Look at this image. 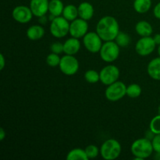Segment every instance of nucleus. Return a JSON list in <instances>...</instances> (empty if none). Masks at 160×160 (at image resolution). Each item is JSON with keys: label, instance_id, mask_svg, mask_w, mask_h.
<instances>
[{"label": "nucleus", "instance_id": "obj_31", "mask_svg": "<svg viewBox=\"0 0 160 160\" xmlns=\"http://www.w3.org/2000/svg\"><path fill=\"white\" fill-rule=\"evenodd\" d=\"M153 14H154V17H156V18L160 20V2H158L157 4L156 5V6L154 7V9H153Z\"/></svg>", "mask_w": 160, "mask_h": 160}, {"label": "nucleus", "instance_id": "obj_29", "mask_svg": "<svg viewBox=\"0 0 160 160\" xmlns=\"http://www.w3.org/2000/svg\"><path fill=\"white\" fill-rule=\"evenodd\" d=\"M50 50L52 52L56 53V54H61L63 52V44L61 42H53L50 45Z\"/></svg>", "mask_w": 160, "mask_h": 160}, {"label": "nucleus", "instance_id": "obj_12", "mask_svg": "<svg viewBox=\"0 0 160 160\" xmlns=\"http://www.w3.org/2000/svg\"><path fill=\"white\" fill-rule=\"evenodd\" d=\"M32 11L31 8L26 6H17L12 12V17L15 21L20 23H29L33 17Z\"/></svg>", "mask_w": 160, "mask_h": 160}, {"label": "nucleus", "instance_id": "obj_36", "mask_svg": "<svg viewBox=\"0 0 160 160\" xmlns=\"http://www.w3.org/2000/svg\"><path fill=\"white\" fill-rule=\"evenodd\" d=\"M6 135V132H5L4 129H3L2 128H0V141H3V139L5 138Z\"/></svg>", "mask_w": 160, "mask_h": 160}, {"label": "nucleus", "instance_id": "obj_2", "mask_svg": "<svg viewBox=\"0 0 160 160\" xmlns=\"http://www.w3.org/2000/svg\"><path fill=\"white\" fill-rule=\"evenodd\" d=\"M131 151L135 159L142 160L150 157L154 152L152 141L146 138L134 141L131 147Z\"/></svg>", "mask_w": 160, "mask_h": 160}, {"label": "nucleus", "instance_id": "obj_28", "mask_svg": "<svg viewBox=\"0 0 160 160\" xmlns=\"http://www.w3.org/2000/svg\"><path fill=\"white\" fill-rule=\"evenodd\" d=\"M149 128L156 134H160V115L158 114L157 116L152 119L149 124Z\"/></svg>", "mask_w": 160, "mask_h": 160}, {"label": "nucleus", "instance_id": "obj_33", "mask_svg": "<svg viewBox=\"0 0 160 160\" xmlns=\"http://www.w3.org/2000/svg\"><path fill=\"white\" fill-rule=\"evenodd\" d=\"M48 20H48V17H46V16H45V15L42 16V17H38L39 23H40L42 25L46 24V23H47V22H48Z\"/></svg>", "mask_w": 160, "mask_h": 160}, {"label": "nucleus", "instance_id": "obj_3", "mask_svg": "<svg viewBox=\"0 0 160 160\" xmlns=\"http://www.w3.org/2000/svg\"><path fill=\"white\" fill-rule=\"evenodd\" d=\"M121 145L113 138L105 141L100 148L101 156L106 160H114L120 156L121 153Z\"/></svg>", "mask_w": 160, "mask_h": 160}, {"label": "nucleus", "instance_id": "obj_24", "mask_svg": "<svg viewBox=\"0 0 160 160\" xmlns=\"http://www.w3.org/2000/svg\"><path fill=\"white\" fill-rule=\"evenodd\" d=\"M114 41L120 47H127L131 42V37L127 33L120 31Z\"/></svg>", "mask_w": 160, "mask_h": 160}, {"label": "nucleus", "instance_id": "obj_38", "mask_svg": "<svg viewBox=\"0 0 160 160\" xmlns=\"http://www.w3.org/2000/svg\"><path fill=\"white\" fill-rule=\"evenodd\" d=\"M157 51H158V54H159V56H160V45H159V47H158Z\"/></svg>", "mask_w": 160, "mask_h": 160}, {"label": "nucleus", "instance_id": "obj_20", "mask_svg": "<svg viewBox=\"0 0 160 160\" xmlns=\"http://www.w3.org/2000/svg\"><path fill=\"white\" fill-rule=\"evenodd\" d=\"M62 17L67 19L68 21L71 22L79 17L78 15V8L73 4H69L64 7Z\"/></svg>", "mask_w": 160, "mask_h": 160}, {"label": "nucleus", "instance_id": "obj_21", "mask_svg": "<svg viewBox=\"0 0 160 160\" xmlns=\"http://www.w3.org/2000/svg\"><path fill=\"white\" fill-rule=\"evenodd\" d=\"M134 9L138 13H145L152 7V0H134Z\"/></svg>", "mask_w": 160, "mask_h": 160}, {"label": "nucleus", "instance_id": "obj_4", "mask_svg": "<svg viewBox=\"0 0 160 160\" xmlns=\"http://www.w3.org/2000/svg\"><path fill=\"white\" fill-rule=\"evenodd\" d=\"M120 48L115 41L105 42L99 51L100 57L106 62H114L120 56Z\"/></svg>", "mask_w": 160, "mask_h": 160}, {"label": "nucleus", "instance_id": "obj_25", "mask_svg": "<svg viewBox=\"0 0 160 160\" xmlns=\"http://www.w3.org/2000/svg\"><path fill=\"white\" fill-rule=\"evenodd\" d=\"M84 79L90 84H95L100 81V74L96 70H87L84 73Z\"/></svg>", "mask_w": 160, "mask_h": 160}, {"label": "nucleus", "instance_id": "obj_39", "mask_svg": "<svg viewBox=\"0 0 160 160\" xmlns=\"http://www.w3.org/2000/svg\"><path fill=\"white\" fill-rule=\"evenodd\" d=\"M158 114H159L160 115V105L159 107H158Z\"/></svg>", "mask_w": 160, "mask_h": 160}, {"label": "nucleus", "instance_id": "obj_22", "mask_svg": "<svg viewBox=\"0 0 160 160\" xmlns=\"http://www.w3.org/2000/svg\"><path fill=\"white\" fill-rule=\"evenodd\" d=\"M67 160H88L87 154L85 152V150L81 149V148H77L70 150L67 155Z\"/></svg>", "mask_w": 160, "mask_h": 160}, {"label": "nucleus", "instance_id": "obj_35", "mask_svg": "<svg viewBox=\"0 0 160 160\" xmlns=\"http://www.w3.org/2000/svg\"><path fill=\"white\" fill-rule=\"evenodd\" d=\"M153 39H154L155 42H156V45H160V34H155L154 37H152Z\"/></svg>", "mask_w": 160, "mask_h": 160}, {"label": "nucleus", "instance_id": "obj_19", "mask_svg": "<svg viewBox=\"0 0 160 160\" xmlns=\"http://www.w3.org/2000/svg\"><path fill=\"white\" fill-rule=\"evenodd\" d=\"M64 5L61 0H49L48 12L55 17L62 16L64 9Z\"/></svg>", "mask_w": 160, "mask_h": 160}, {"label": "nucleus", "instance_id": "obj_16", "mask_svg": "<svg viewBox=\"0 0 160 160\" xmlns=\"http://www.w3.org/2000/svg\"><path fill=\"white\" fill-rule=\"evenodd\" d=\"M147 72L155 81H160V56L152 59L147 67Z\"/></svg>", "mask_w": 160, "mask_h": 160}, {"label": "nucleus", "instance_id": "obj_32", "mask_svg": "<svg viewBox=\"0 0 160 160\" xmlns=\"http://www.w3.org/2000/svg\"><path fill=\"white\" fill-rule=\"evenodd\" d=\"M145 135H146L145 136V138H148V140L152 141L153 139V138L155 137V135H156V134H155V133L153 132V131L149 128V130H148V131H147L146 133H145Z\"/></svg>", "mask_w": 160, "mask_h": 160}, {"label": "nucleus", "instance_id": "obj_23", "mask_svg": "<svg viewBox=\"0 0 160 160\" xmlns=\"http://www.w3.org/2000/svg\"><path fill=\"white\" fill-rule=\"evenodd\" d=\"M142 92V88L138 84H131L127 86V95L131 98H138Z\"/></svg>", "mask_w": 160, "mask_h": 160}, {"label": "nucleus", "instance_id": "obj_14", "mask_svg": "<svg viewBox=\"0 0 160 160\" xmlns=\"http://www.w3.org/2000/svg\"><path fill=\"white\" fill-rule=\"evenodd\" d=\"M81 48V42L79 38L71 37L65 41L63 43V52L66 55L74 56Z\"/></svg>", "mask_w": 160, "mask_h": 160}, {"label": "nucleus", "instance_id": "obj_8", "mask_svg": "<svg viewBox=\"0 0 160 160\" xmlns=\"http://www.w3.org/2000/svg\"><path fill=\"white\" fill-rule=\"evenodd\" d=\"M102 39L97 34V32H88L83 37V44L86 49L92 53L99 52L102 46Z\"/></svg>", "mask_w": 160, "mask_h": 160}, {"label": "nucleus", "instance_id": "obj_17", "mask_svg": "<svg viewBox=\"0 0 160 160\" xmlns=\"http://www.w3.org/2000/svg\"><path fill=\"white\" fill-rule=\"evenodd\" d=\"M44 35H45V29L42 25H32L27 30V37L31 41L39 40L42 38Z\"/></svg>", "mask_w": 160, "mask_h": 160}, {"label": "nucleus", "instance_id": "obj_34", "mask_svg": "<svg viewBox=\"0 0 160 160\" xmlns=\"http://www.w3.org/2000/svg\"><path fill=\"white\" fill-rule=\"evenodd\" d=\"M6 65V60H5V57L3 54H0V70H3Z\"/></svg>", "mask_w": 160, "mask_h": 160}, {"label": "nucleus", "instance_id": "obj_6", "mask_svg": "<svg viewBox=\"0 0 160 160\" xmlns=\"http://www.w3.org/2000/svg\"><path fill=\"white\" fill-rule=\"evenodd\" d=\"M127 95V86L122 81H117L107 86L105 92L106 99L110 102H117Z\"/></svg>", "mask_w": 160, "mask_h": 160}, {"label": "nucleus", "instance_id": "obj_37", "mask_svg": "<svg viewBox=\"0 0 160 160\" xmlns=\"http://www.w3.org/2000/svg\"><path fill=\"white\" fill-rule=\"evenodd\" d=\"M155 158L156 159L160 160V152H156V156H155Z\"/></svg>", "mask_w": 160, "mask_h": 160}, {"label": "nucleus", "instance_id": "obj_26", "mask_svg": "<svg viewBox=\"0 0 160 160\" xmlns=\"http://www.w3.org/2000/svg\"><path fill=\"white\" fill-rule=\"evenodd\" d=\"M61 58L59 57V54H56V53H50L46 57V63L48 66L51 67H59V62H60Z\"/></svg>", "mask_w": 160, "mask_h": 160}, {"label": "nucleus", "instance_id": "obj_13", "mask_svg": "<svg viewBox=\"0 0 160 160\" xmlns=\"http://www.w3.org/2000/svg\"><path fill=\"white\" fill-rule=\"evenodd\" d=\"M49 0H31L30 6L34 17H40L48 12Z\"/></svg>", "mask_w": 160, "mask_h": 160}, {"label": "nucleus", "instance_id": "obj_10", "mask_svg": "<svg viewBox=\"0 0 160 160\" xmlns=\"http://www.w3.org/2000/svg\"><path fill=\"white\" fill-rule=\"evenodd\" d=\"M99 74L100 81L108 86L118 81L120 73L118 67L115 65H108L102 69Z\"/></svg>", "mask_w": 160, "mask_h": 160}, {"label": "nucleus", "instance_id": "obj_1", "mask_svg": "<svg viewBox=\"0 0 160 160\" xmlns=\"http://www.w3.org/2000/svg\"><path fill=\"white\" fill-rule=\"evenodd\" d=\"M96 32L103 42L114 41L120 32L118 21L112 16H105L98 20L96 25Z\"/></svg>", "mask_w": 160, "mask_h": 160}, {"label": "nucleus", "instance_id": "obj_27", "mask_svg": "<svg viewBox=\"0 0 160 160\" xmlns=\"http://www.w3.org/2000/svg\"><path fill=\"white\" fill-rule=\"evenodd\" d=\"M84 150H85L86 154H87L88 157V159H95V158H96L100 153V149L98 148V147H97L96 145H88V146L84 148Z\"/></svg>", "mask_w": 160, "mask_h": 160}, {"label": "nucleus", "instance_id": "obj_15", "mask_svg": "<svg viewBox=\"0 0 160 160\" xmlns=\"http://www.w3.org/2000/svg\"><path fill=\"white\" fill-rule=\"evenodd\" d=\"M78 8V15L80 18L85 20H90L93 17L95 9L93 6L90 2H83L79 6Z\"/></svg>", "mask_w": 160, "mask_h": 160}, {"label": "nucleus", "instance_id": "obj_18", "mask_svg": "<svg viewBox=\"0 0 160 160\" xmlns=\"http://www.w3.org/2000/svg\"><path fill=\"white\" fill-rule=\"evenodd\" d=\"M135 31L141 37L151 36L153 32V28L151 23L146 20H141L135 25Z\"/></svg>", "mask_w": 160, "mask_h": 160}, {"label": "nucleus", "instance_id": "obj_5", "mask_svg": "<svg viewBox=\"0 0 160 160\" xmlns=\"http://www.w3.org/2000/svg\"><path fill=\"white\" fill-rule=\"evenodd\" d=\"M70 21L63 17H57L51 21L50 23V33L56 38H62L66 37L70 33Z\"/></svg>", "mask_w": 160, "mask_h": 160}, {"label": "nucleus", "instance_id": "obj_11", "mask_svg": "<svg viewBox=\"0 0 160 160\" xmlns=\"http://www.w3.org/2000/svg\"><path fill=\"white\" fill-rule=\"evenodd\" d=\"M88 23L85 20L77 18L70 23V33L71 37L81 38L88 32Z\"/></svg>", "mask_w": 160, "mask_h": 160}, {"label": "nucleus", "instance_id": "obj_7", "mask_svg": "<svg viewBox=\"0 0 160 160\" xmlns=\"http://www.w3.org/2000/svg\"><path fill=\"white\" fill-rule=\"evenodd\" d=\"M59 67L63 74L73 76L76 74L79 70V62L74 56L65 54L61 57Z\"/></svg>", "mask_w": 160, "mask_h": 160}, {"label": "nucleus", "instance_id": "obj_9", "mask_svg": "<svg viewBox=\"0 0 160 160\" xmlns=\"http://www.w3.org/2000/svg\"><path fill=\"white\" fill-rule=\"evenodd\" d=\"M156 44L151 36L142 37L135 45V51L139 56H147L154 52Z\"/></svg>", "mask_w": 160, "mask_h": 160}, {"label": "nucleus", "instance_id": "obj_30", "mask_svg": "<svg viewBox=\"0 0 160 160\" xmlns=\"http://www.w3.org/2000/svg\"><path fill=\"white\" fill-rule=\"evenodd\" d=\"M153 149L156 152H160V134H156L152 140Z\"/></svg>", "mask_w": 160, "mask_h": 160}]
</instances>
